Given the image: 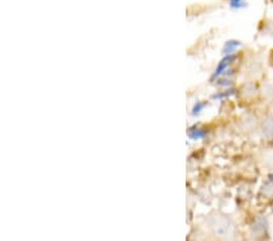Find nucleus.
Returning <instances> with one entry per match:
<instances>
[{
  "label": "nucleus",
  "mask_w": 273,
  "mask_h": 241,
  "mask_svg": "<svg viewBox=\"0 0 273 241\" xmlns=\"http://www.w3.org/2000/svg\"><path fill=\"white\" fill-rule=\"evenodd\" d=\"M240 4H243V0H231V5H232V6L238 7Z\"/></svg>",
  "instance_id": "1"
}]
</instances>
